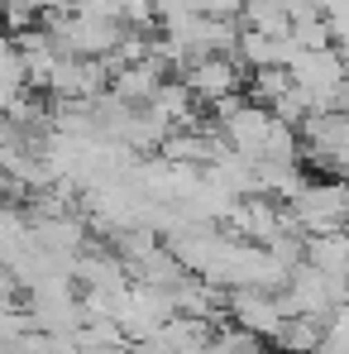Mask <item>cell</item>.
Instances as JSON below:
<instances>
[{"instance_id": "1", "label": "cell", "mask_w": 349, "mask_h": 354, "mask_svg": "<svg viewBox=\"0 0 349 354\" xmlns=\"http://www.w3.org/2000/svg\"><path fill=\"white\" fill-rule=\"evenodd\" d=\"M191 91H196V96H206V101H225V96L234 91L230 62H220V58L196 62V67H191Z\"/></svg>"}]
</instances>
